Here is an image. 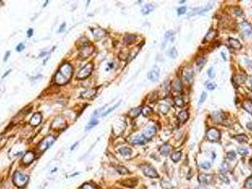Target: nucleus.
Returning <instances> with one entry per match:
<instances>
[{"label": "nucleus", "instance_id": "f257e3e1", "mask_svg": "<svg viewBox=\"0 0 252 189\" xmlns=\"http://www.w3.org/2000/svg\"><path fill=\"white\" fill-rule=\"evenodd\" d=\"M73 74V69L69 64H64L55 74L54 81L59 85H64L69 81Z\"/></svg>", "mask_w": 252, "mask_h": 189}, {"label": "nucleus", "instance_id": "f03ea898", "mask_svg": "<svg viewBox=\"0 0 252 189\" xmlns=\"http://www.w3.org/2000/svg\"><path fill=\"white\" fill-rule=\"evenodd\" d=\"M30 178H28V175L24 174L20 171H16L14 172L13 175V183L17 187H22L24 185H26Z\"/></svg>", "mask_w": 252, "mask_h": 189}, {"label": "nucleus", "instance_id": "7ed1b4c3", "mask_svg": "<svg viewBox=\"0 0 252 189\" xmlns=\"http://www.w3.org/2000/svg\"><path fill=\"white\" fill-rule=\"evenodd\" d=\"M54 141H55V137L52 136V135H48V136H47L45 139H43L40 142V144L38 145V148H39L41 151H44L50 148L51 145L54 143Z\"/></svg>", "mask_w": 252, "mask_h": 189}, {"label": "nucleus", "instance_id": "20e7f679", "mask_svg": "<svg viewBox=\"0 0 252 189\" xmlns=\"http://www.w3.org/2000/svg\"><path fill=\"white\" fill-rule=\"evenodd\" d=\"M140 168H141L142 172L145 175L149 178H157L158 177L157 170L152 166H150V164H142V166L140 167Z\"/></svg>", "mask_w": 252, "mask_h": 189}, {"label": "nucleus", "instance_id": "39448f33", "mask_svg": "<svg viewBox=\"0 0 252 189\" xmlns=\"http://www.w3.org/2000/svg\"><path fill=\"white\" fill-rule=\"evenodd\" d=\"M221 134L220 132L215 128H211L207 132V138L210 142H217L220 140Z\"/></svg>", "mask_w": 252, "mask_h": 189}, {"label": "nucleus", "instance_id": "423d86ee", "mask_svg": "<svg viewBox=\"0 0 252 189\" xmlns=\"http://www.w3.org/2000/svg\"><path fill=\"white\" fill-rule=\"evenodd\" d=\"M92 69H93V64H87L83 69L80 70L78 75H77V77H78V79H85V77H87L91 74Z\"/></svg>", "mask_w": 252, "mask_h": 189}, {"label": "nucleus", "instance_id": "0eeeda50", "mask_svg": "<svg viewBox=\"0 0 252 189\" xmlns=\"http://www.w3.org/2000/svg\"><path fill=\"white\" fill-rule=\"evenodd\" d=\"M159 75H160V70H159L157 66H154L153 69L149 72L148 77H149V80L152 81H157L159 79Z\"/></svg>", "mask_w": 252, "mask_h": 189}, {"label": "nucleus", "instance_id": "6e6552de", "mask_svg": "<svg viewBox=\"0 0 252 189\" xmlns=\"http://www.w3.org/2000/svg\"><path fill=\"white\" fill-rule=\"evenodd\" d=\"M156 128L154 126H149L148 128H146L143 130V133L142 135L145 137V139L148 140V139H151L154 134H156Z\"/></svg>", "mask_w": 252, "mask_h": 189}, {"label": "nucleus", "instance_id": "1a4fd4ad", "mask_svg": "<svg viewBox=\"0 0 252 189\" xmlns=\"http://www.w3.org/2000/svg\"><path fill=\"white\" fill-rule=\"evenodd\" d=\"M34 158H35V153L34 152H33V151H28L22 158L23 164H31L33 160H34Z\"/></svg>", "mask_w": 252, "mask_h": 189}, {"label": "nucleus", "instance_id": "9d476101", "mask_svg": "<svg viewBox=\"0 0 252 189\" xmlns=\"http://www.w3.org/2000/svg\"><path fill=\"white\" fill-rule=\"evenodd\" d=\"M94 49L93 47H90V46H86V47H84L83 49L81 50L80 52V57L83 58V59H85V58H88L92 53H93Z\"/></svg>", "mask_w": 252, "mask_h": 189}, {"label": "nucleus", "instance_id": "9b49d317", "mask_svg": "<svg viewBox=\"0 0 252 189\" xmlns=\"http://www.w3.org/2000/svg\"><path fill=\"white\" fill-rule=\"evenodd\" d=\"M41 120H42V115H41V114H40V113H36V114H33L32 117L31 118L30 124H31V126H33V127H35V126H37V125L40 124Z\"/></svg>", "mask_w": 252, "mask_h": 189}, {"label": "nucleus", "instance_id": "f8f14e48", "mask_svg": "<svg viewBox=\"0 0 252 189\" xmlns=\"http://www.w3.org/2000/svg\"><path fill=\"white\" fill-rule=\"evenodd\" d=\"M198 181L201 183V185H205L210 183V182L211 181V176L208 175V174H200L199 177H198Z\"/></svg>", "mask_w": 252, "mask_h": 189}, {"label": "nucleus", "instance_id": "ddd939ff", "mask_svg": "<svg viewBox=\"0 0 252 189\" xmlns=\"http://www.w3.org/2000/svg\"><path fill=\"white\" fill-rule=\"evenodd\" d=\"M183 77L187 81H191L193 77V70L191 67H187V68L184 70L183 72Z\"/></svg>", "mask_w": 252, "mask_h": 189}, {"label": "nucleus", "instance_id": "4468645a", "mask_svg": "<svg viewBox=\"0 0 252 189\" xmlns=\"http://www.w3.org/2000/svg\"><path fill=\"white\" fill-rule=\"evenodd\" d=\"M96 93H97V89H87V90H85L84 93H82V98H93V96L96 95Z\"/></svg>", "mask_w": 252, "mask_h": 189}, {"label": "nucleus", "instance_id": "2eb2a0df", "mask_svg": "<svg viewBox=\"0 0 252 189\" xmlns=\"http://www.w3.org/2000/svg\"><path fill=\"white\" fill-rule=\"evenodd\" d=\"M177 118H178L179 123H180V124H184V123H185L186 121L188 120V118H189V113L187 112L186 110H185V111H181V112L178 114Z\"/></svg>", "mask_w": 252, "mask_h": 189}, {"label": "nucleus", "instance_id": "dca6fc26", "mask_svg": "<svg viewBox=\"0 0 252 189\" xmlns=\"http://www.w3.org/2000/svg\"><path fill=\"white\" fill-rule=\"evenodd\" d=\"M216 35H217V31H216V30H210L209 32L207 33V35H206L205 38H204V43L212 41L213 39L216 37Z\"/></svg>", "mask_w": 252, "mask_h": 189}, {"label": "nucleus", "instance_id": "f3484780", "mask_svg": "<svg viewBox=\"0 0 252 189\" xmlns=\"http://www.w3.org/2000/svg\"><path fill=\"white\" fill-rule=\"evenodd\" d=\"M172 87H173V90L174 92H181L182 91V82L180 80H174L173 81V84H172Z\"/></svg>", "mask_w": 252, "mask_h": 189}, {"label": "nucleus", "instance_id": "a211bd4d", "mask_svg": "<svg viewBox=\"0 0 252 189\" xmlns=\"http://www.w3.org/2000/svg\"><path fill=\"white\" fill-rule=\"evenodd\" d=\"M229 43L230 47L234 48V49H240V48L242 47V45L241 43L237 40V39H233V38H229Z\"/></svg>", "mask_w": 252, "mask_h": 189}, {"label": "nucleus", "instance_id": "6ab92c4d", "mask_svg": "<svg viewBox=\"0 0 252 189\" xmlns=\"http://www.w3.org/2000/svg\"><path fill=\"white\" fill-rule=\"evenodd\" d=\"M141 112H142V108L141 107L135 108V109H132L130 111V112L128 113V115L130 116L131 118H135V117H138L140 114H141Z\"/></svg>", "mask_w": 252, "mask_h": 189}, {"label": "nucleus", "instance_id": "aec40b11", "mask_svg": "<svg viewBox=\"0 0 252 189\" xmlns=\"http://www.w3.org/2000/svg\"><path fill=\"white\" fill-rule=\"evenodd\" d=\"M146 141H147V140L145 139V137L143 136L142 134L137 135V136H135V137L133 138V140H132L133 144H135V145H142V144H144Z\"/></svg>", "mask_w": 252, "mask_h": 189}, {"label": "nucleus", "instance_id": "412c9836", "mask_svg": "<svg viewBox=\"0 0 252 189\" xmlns=\"http://www.w3.org/2000/svg\"><path fill=\"white\" fill-rule=\"evenodd\" d=\"M242 28H243V30H244V33L245 35H248V36H250V35H252V28H250V26L248 25V23L246 22H243L242 23Z\"/></svg>", "mask_w": 252, "mask_h": 189}, {"label": "nucleus", "instance_id": "4be33fe9", "mask_svg": "<svg viewBox=\"0 0 252 189\" xmlns=\"http://www.w3.org/2000/svg\"><path fill=\"white\" fill-rule=\"evenodd\" d=\"M223 115L224 114L221 112H215L212 114V119L215 121V122H222L224 118H223Z\"/></svg>", "mask_w": 252, "mask_h": 189}, {"label": "nucleus", "instance_id": "5701e85b", "mask_svg": "<svg viewBox=\"0 0 252 189\" xmlns=\"http://www.w3.org/2000/svg\"><path fill=\"white\" fill-rule=\"evenodd\" d=\"M138 181L135 180V179H129V180H126V181H123L122 183L124 185V186H127V187H134L135 185H137Z\"/></svg>", "mask_w": 252, "mask_h": 189}, {"label": "nucleus", "instance_id": "b1692460", "mask_svg": "<svg viewBox=\"0 0 252 189\" xmlns=\"http://www.w3.org/2000/svg\"><path fill=\"white\" fill-rule=\"evenodd\" d=\"M243 107L246 112L252 114V100H245L243 103Z\"/></svg>", "mask_w": 252, "mask_h": 189}, {"label": "nucleus", "instance_id": "393cba45", "mask_svg": "<svg viewBox=\"0 0 252 189\" xmlns=\"http://www.w3.org/2000/svg\"><path fill=\"white\" fill-rule=\"evenodd\" d=\"M119 151L120 154L123 155V156H129V155L132 154V149H131L130 148H127V147L120 148Z\"/></svg>", "mask_w": 252, "mask_h": 189}, {"label": "nucleus", "instance_id": "a878e982", "mask_svg": "<svg viewBox=\"0 0 252 189\" xmlns=\"http://www.w3.org/2000/svg\"><path fill=\"white\" fill-rule=\"evenodd\" d=\"M170 151H171V147H170L168 144L163 145V146L160 148V153L162 155H165L166 156V155H168L170 153Z\"/></svg>", "mask_w": 252, "mask_h": 189}, {"label": "nucleus", "instance_id": "bb28decb", "mask_svg": "<svg viewBox=\"0 0 252 189\" xmlns=\"http://www.w3.org/2000/svg\"><path fill=\"white\" fill-rule=\"evenodd\" d=\"M235 139L238 141L239 143H246L248 141V137L246 136L245 134H239V135H236Z\"/></svg>", "mask_w": 252, "mask_h": 189}, {"label": "nucleus", "instance_id": "cd10ccee", "mask_svg": "<svg viewBox=\"0 0 252 189\" xmlns=\"http://www.w3.org/2000/svg\"><path fill=\"white\" fill-rule=\"evenodd\" d=\"M171 159L173 160L174 163L178 162L179 160L181 159V152L180 151H174V152H173L172 155H171Z\"/></svg>", "mask_w": 252, "mask_h": 189}, {"label": "nucleus", "instance_id": "c85d7f7f", "mask_svg": "<svg viewBox=\"0 0 252 189\" xmlns=\"http://www.w3.org/2000/svg\"><path fill=\"white\" fill-rule=\"evenodd\" d=\"M98 124V120H97L94 116L93 117L91 118V120L89 121V123L87 124V126H86V130H91L92 128H94L95 126Z\"/></svg>", "mask_w": 252, "mask_h": 189}, {"label": "nucleus", "instance_id": "c756f323", "mask_svg": "<svg viewBox=\"0 0 252 189\" xmlns=\"http://www.w3.org/2000/svg\"><path fill=\"white\" fill-rule=\"evenodd\" d=\"M153 9H154V6H153V5H152V4H147L146 6L143 7V9H141V12H142L143 14H148V13H150L151 12H153Z\"/></svg>", "mask_w": 252, "mask_h": 189}, {"label": "nucleus", "instance_id": "7c9ffc66", "mask_svg": "<svg viewBox=\"0 0 252 189\" xmlns=\"http://www.w3.org/2000/svg\"><path fill=\"white\" fill-rule=\"evenodd\" d=\"M135 40V35L133 34H127L124 37V43H132Z\"/></svg>", "mask_w": 252, "mask_h": 189}, {"label": "nucleus", "instance_id": "2f4dec72", "mask_svg": "<svg viewBox=\"0 0 252 189\" xmlns=\"http://www.w3.org/2000/svg\"><path fill=\"white\" fill-rule=\"evenodd\" d=\"M167 54L171 57L172 59H176V58L177 57V55H178V52H177L176 47H173V48H171V49L167 52Z\"/></svg>", "mask_w": 252, "mask_h": 189}, {"label": "nucleus", "instance_id": "473e14b6", "mask_svg": "<svg viewBox=\"0 0 252 189\" xmlns=\"http://www.w3.org/2000/svg\"><path fill=\"white\" fill-rule=\"evenodd\" d=\"M116 170H117L119 174H122V175H126V174L129 173L128 169L126 167H122V166L116 167Z\"/></svg>", "mask_w": 252, "mask_h": 189}, {"label": "nucleus", "instance_id": "72a5a7b5", "mask_svg": "<svg viewBox=\"0 0 252 189\" xmlns=\"http://www.w3.org/2000/svg\"><path fill=\"white\" fill-rule=\"evenodd\" d=\"M174 103H176V106H178V107H183L184 106V99L183 98L180 96H176V98H174Z\"/></svg>", "mask_w": 252, "mask_h": 189}, {"label": "nucleus", "instance_id": "f704fd0d", "mask_svg": "<svg viewBox=\"0 0 252 189\" xmlns=\"http://www.w3.org/2000/svg\"><path fill=\"white\" fill-rule=\"evenodd\" d=\"M235 79H236V80H234L237 82V85H239V84H243L244 82L245 81V76H243V75H237Z\"/></svg>", "mask_w": 252, "mask_h": 189}, {"label": "nucleus", "instance_id": "c9c22d12", "mask_svg": "<svg viewBox=\"0 0 252 189\" xmlns=\"http://www.w3.org/2000/svg\"><path fill=\"white\" fill-rule=\"evenodd\" d=\"M142 114L144 115V116H149L150 114H152V113H153V110L150 108V107H148V106H145V107L142 109Z\"/></svg>", "mask_w": 252, "mask_h": 189}, {"label": "nucleus", "instance_id": "e433bc0d", "mask_svg": "<svg viewBox=\"0 0 252 189\" xmlns=\"http://www.w3.org/2000/svg\"><path fill=\"white\" fill-rule=\"evenodd\" d=\"M237 152H238L241 156H245V155L248 154V149L245 148H239L237 149Z\"/></svg>", "mask_w": 252, "mask_h": 189}, {"label": "nucleus", "instance_id": "4c0bfd02", "mask_svg": "<svg viewBox=\"0 0 252 189\" xmlns=\"http://www.w3.org/2000/svg\"><path fill=\"white\" fill-rule=\"evenodd\" d=\"M245 186L248 189H252V177H248L245 182Z\"/></svg>", "mask_w": 252, "mask_h": 189}, {"label": "nucleus", "instance_id": "58836bf2", "mask_svg": "<svg viewBox=\"0 0 252 189\" xmlns=\"http://www.w3.org/2000/svg\"><path fill=\"white\" fill-rule=\"evenodd\" d=\"M205 62H206V59L204 57H200L199 59H197V61H196V64L198 65V67H203V65L205 64Z\"/></svg>", "mask_w": 252, "mask_h": 189}, {"label": "nucleus", "instance_id": "ea45409f", "mask_svg": "<svg viewBox=\"0 0 252 189\" xmlns=\"http://www.w3.org/2000/svg\"><path fill=\"white\" fill-rule=\"evenodd\" d=\"M81 189H99V188L95 185H92V183H84Z\"/></svg>", "mask_w": 252, "mask_h": 189}, {"label": "nucleus", "instance_id": "a19ab883", "mask_svg": "<svg viewBox=\"0 0 252 189\" xmlns=\"http://www.w3.org/2000/svg\"><path fill=\"white\" fill-rule=\"evenodd\" d=\"M159 111H160L162 114H167L169 111V107L167 105H161L160 107H159Z\"/></svg>", "mask_w": 252, "mask_h": 189}, {"label": "nucleus", "instance_id": "79ce46f5", "mask_svg": "<svg viewBox=\"0 0 252 189\" xmlns=\"http://www.w3.org/2000/svg\"><path fill=\"white\" fill-rule=\"evenodd\" d=\"M6 142H7V137L2 136V135H1V136H0V148L5 146Z\"/></svg>", "mask_w": 252, "mask_h": 189}, {"label": "nucleus", "instance_id": "37998d69", "mask_svg": "<svg viewBox=\"0 0 252 189\" xmlns=\"http://www.w3.org/2000/svg\"><path fill=\"white\" fill-rule=\"evenodd\" d=\"M236 158V153L234 151L227 152V159L229 160H234Z\"/></svg>", "mask_w": 252, "mask_h": 189}, {"label": "nucleus", "instance_id": "c03bdc74", "mask_svg": "<svg viewBox=\"0 0 252 189\" xmlns=\"http://www.w3.org/2000/svg\"><path fill=\"white\" fill-rule=\"evenodd\" d=\"M215 87H216V84L215 83H213V82H208L207 83V88L209 89V90H214L215 89Z\"/></svg>", "mask_w": 252, "mask_h": 189}, {"label": "nucleus", "instance_id": "a18cd8bd", "mask_svg": "<svg viewBox=\"0 0 252 189\" xmlns=\"http://www.w3.org/2000/svg\"><path fill=\"white\" fill-rule=\"evenodd\" d=\"M186 11H187V8H186V7H181V8H179V9H177V13L179 14V15H181V14L185 13Z\"/></svg>", "mask_w": 252, "mask_h": 189}, {"label": "nucleus", "instance_id": "49530a36", "mask_svg": "<svg viewBox=\"0 0 252 189\" xmlns=\"http://www.w3.org/2000/svg\"><path fill=\"white\" fill-rule=\"evenodd\" d=\"M206 98H207V94L205 93V92H203L202 95H201V98L199 99V104H202L203 102H204V101L206 100Z\"/></svg>", "mask_w": 252, "mask_h": 189}, {"label": "nucleus", "instance_id": "de8ad7c7", "mask_svg": "<svg viewBox=\"0 0 252 189\" xmlns=\"http://www.w3.org/2000/svg\"><path fill=\"white\" fill-rule=\"evenodd\" d=\"M208 75H209L210 77H214L215 73H214V69H213V67H210V68L209 69V71H208Z\"/></svg>", "mask_w": 252, "mask_h": 189}, {"label": "nucleus", "instance_id": "09e8293b", "mask_svg": "<svg viewBox=\"0 0 252 189\" xmlns=\"http://www.w3.org/2000/svg\"><path fill=\"white\" fill-rule=\"evenodd\" d=\"M119 103H118L117 105H115V106H114V107H112V108H110V109H109V110L107 111V112H105V113H103V116H105V115H107V114H108L109 113H111V112H112V111H113L114 109H116V108H117V107H118V106H119Z\"/></svg>", "mask_w": 252, "mask_h": 189}, {"label": "nucleus", "instance_id": "8fccbe9b", "mask_svg": "<svg viewBox=\"0 0 252 189\" xmlns=\"http://www.w3.org/2000/svg\"><path fill=\"white\" fill-rule=\"evenodd\" d=\"M24 48H25V45H24V43H19V45L16 46V50L18 52H21V51L24 50Z\"/></svg>", "mask_w": 252, "mask_h": 189}, {"label": "nucleus", "instance_id": "3c124183", "mask_svg": "<svg viewBox=\"0 0 252 189\" xmlns=\"http://www.w3.org/2000/svg\"><path fill=\"white\" fill-rule=\"evenodd\" d=\"M201 167L205 169H209L210 167V164L209 162H205V163H202L201 164Z\"/></svg>", "mask_w": 252, "mask_h": 189}, {"label": "nucleus", "instance_id": "603ef678", "mask_svg": "<svg viewBox=\"0 0 252 189\" xmlns=\"http://www.w3.org/2000/svg\"><path fill=\"white\" fill-rule=\"evenodd\" d=\"M222 170H223V172H224V173L229 170V167H227V163H224V164H223Z\"/></svg>", "mask_w": 252, "mask_h": 189}, {"label": "nucleus", "instance_id": "864d4df0", "mask_svg": "<svg viewBox=\"0 0 252 189\" xmlns=\"http://www.w3.org/2000/svg\"><path fill=\"white\" fill-rule=\"evenodd\" d=\"M235 14H236V15H242V14H243V12H242L241 9H235Z\"/></svg>", "mask_w": 252, "mask_h": 189}, {"label": "nucleus", "instance_id": "5fc2aeb1", "mask_svg": "<svg viewBox=\"0 0 252 189\" xmlns=\"http://www.w3.org/2000/svg\"><path fill=\"white\" fill-rule=\"evenodd\" d=\"M32 33H33V30H32V28H30V30H28V37H31Z\"/></svg>", "mask_w": 252, "mask_h": 189}, {"label": "nucleus", "instance_id": "6e6d98bb", "mask_svg": "<svg viewBox=\"0 0 252 189\" xmlns=\"http://www.w3.org/2000/svg\"><path fill=\"white\" fill-rule=\"evenodd\" d=\"M65 27H66V24L64 23V24H63V25L61 26V28H59V30H58V32H62V31H64V30H65Z\"/></svg>", "mask_w": 252, "mask_h": 189}, {"label": "nucleus", "instance_id": "4d7b16f0", "mask_svg": "<svg viewBox=\"0 0 252 189\" xmlns=\"http://www.w3.org/2000/svg\"><path fill=\"white\" fill-rule=\"evenodd\" d=\"M9 54H11V52H9V51H8V52L6 53V55H5V58H4V62H6V61L8 60V58H9Z\"/></svg>", "mask_w": 252, "mask_h": 189}, {"label": "nucleus", "instance_id": "13d9d810", "mask_svg": "<svg viewBox=\"0 0 252 189\" xmlns=\"http://www.w3.org/2000/svg\"><path fill=\"white\" fill-rule=\"evenodd\" d=\"M246 127H248V129H249V130H252V123H248Z\"/></svg>", "mask_w": 252, "mask_h": 189}, {"label": "nucleus", "instance_id": "bf43d9fd", "mask_svg": "<svg viewBox=\"0 0 252 189\" xmlns=\"http://www.w3.org/2000/svg\"><path fill=\"white\" fill-rule=\"evenodd\" d=\"M9 72H11V70H9V71L7 72V73H5V74L3 75V77H6V76H7V75H8V74L9 73Z\"/></svg>", "mask_w": 252, "mask_h": 189}, {"label": "nucleus", "instance_id": "052dcab7", "mask_svg": "<svg viewBox=\"0 0 252 189\" xmlns=\"http://www.w3.org/2000/svg\"><path fill=\"white\" fill-rule=\"evenodd\" d=\"M222 55H223V58H224V60L226 61L227 59H226V55H225V53H224V52H223V53H222Z\"/></svg>", "mask_w": 252, "mask_h": 189}, {"label": "nucleus", "instance_id": "680f3d73", "mask_svg": "<svg viewBox=\"0 0 252 189\" xmlns=\"http://www.w3.org/2000/svg\"><path fill=\"white\" fill-rule=\"evenodd\" d=\"M139 189H146V187H145V186H142V187H140Z\"/></svg>", "mask_w": 252, "mask_h": 189}, {"label": "nucleus", "instance_id": "e2e57ef3", "mask_svg": "<svg viewBox=\"0 0 252 189\" xmlns=\"http://www.w3.org/2000/svg\"><path fill=\"white\" fill-rule=\"evenodd\" d=\"M250 84L252 85V77H251V79H250Z\"/></svg>", "mask_w": 252, "mask_h": 189}]
</instances>
